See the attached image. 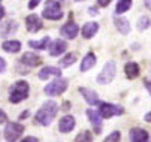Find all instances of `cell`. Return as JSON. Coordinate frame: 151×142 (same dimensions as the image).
<instances>
[{
  "instance_id": "4fadbf2b",
  "label": "cell",
  "mask_w": 151,
  "mask_h": 142,
  "mask_svg": "<svg viewBox=\"0 0 151 142\" xmlns=\"http://www.w3.org/2000/svg\"><path fill=\"white\" fill-rule=\"evenodd\" d=\"M73 127H75V118L72 115H64L58 123V130L61 133H69L70 130H73Z\"/></svg>"
},
{
  "instance_id": "ac0fdd59",
  "label": "cell",
  "mask_w": 151,
  "mask_h": 142,
  "mask_svg": "<svg viewBox=\"0 0 151 142\" xmlns=\"http://www.w3.org/2000/svg\"><path fill=\"white\" fill-rule=\"evenodd\" d=\"M94 65H96V55H94L93 52H88L87 55L82 58V62H81V72L90 70Z\"/></svg>"
},
{
  "instance_id": "44dd1931",
  "label": "cell",
  "mask_w": 151,
  "mask_h": 142,
  "mask_svg": "<svg viewBox=\"0 0 151 142\" xmlns=\"http://www.w3.org/2000/svg\"><path fill=\"white\" fill-rule=\"evenodd\" d=\"M29 45L35 49H47V47L50 45V36L42 37L40 40H30Z\"/></svg>"
},
{
  "instance_id": "ba28073f",
  "label": "cell",
  "mask_w": 151,
  "mask_h": 142,
  "mask_svg": "<svg viewBox=\"0 0 151 142\" xmlns=\"http://www.w3.org/2000/svg\"><path fill=\"white\" fill-rule=\"evenodd\" d=\"M87 115H88V120H90V123H91V126L94 129V133L100 135L102 133V126H103V121H102L100 114L97 111H94V109H88Z\"/></svg>"
},
{
  "instance_id": "8fae6325",
  "label": "cell",
  "mask_w": 151,
  "mask_h": 142,
  "mask_svg": "<svg viewBox=\"0 0 151 142\" xmlns=\"http://www.w3.org/2000/svg\"><path fill=\"white\" fill-rule=\"evenodd\" d=\"M79 93H81V94L84 96V99L88 102V105L96 106V105L100 103V99H99V96H97L96 91H93V90H90V88H85V87H79Z\"/></svg>"
},
{
  "instance_id": "f35d334b",
  "label": "cell",
  "mask_w": 151,
  "mask_h": 142,
  "mask_svg": "<svg viewBox=\"0 0 151 142\" xmlns=\"http://www.w3.org/2000/svg\"><path fill=\"white\" fill-rule=\"evenodd\" d=\"M145 5H147V8H148V9H151V0H147Z\"/></svg>"
},
{
  "instance_id": "74e56055",
  "label": "cell",
  "mask_w": 151,
  "mask_h": 142,
  "mask_svg": "<svg viewBox=\"0 0 151 142\" xmlns=\"http://www.w3.org/2000/svg\"><path fill=\"white\" fill-rule=\"evenodd\" d=\"M90 15H97V9L96 8H90Z\"/></svg>"
},
{
  "instance_id": "f546056e",
  "label": "cell",
  "mask_w": 151,
  "mask_h": 142,
  "mask_svg": "<svg viewBox=\"0 0 151 142\" xmlns=\"http://www.w3.org/2000/svg\"><path fill=\"white\" fill-rule=\"evenodd\" d=\"M5 69H6V62H5L2 57H0V73H3Z\"/></svg>"
},
{
  "instance_id": "30bf717a",
  "label": "cell",
  "mask_w": 151,
  "mask_h": 142,
  "mask_svg": "<svg viewBox=\"0 0 151 142\" xmlns=\"http://www.w3.org/2000/svg\"><path fill=\"white\" fill-rule=\"evenodd\" d=\"M26 27L30 33H36L42 29V21H40V18L36 15V14H32L26 18Z\"/></svg>"
},
{
  "instance_id": "5b68a950",
  "label": "cell",
  "mask_w": 151,
  "mask_h": 142,
  "mask_svg": "<svg viewBox=\"0 0 151 142\" xmlns=\"http://www.w3.org/2000/svg\"><path fill=\"white\" fill-rule=\"evenodd\" d=\"M115 63L114 62H108L105 66H103V70L100 72V75L97 76V82L105 85V84H111L112 82V79L115 76Z\"/></svg>"
},
{
  "instance_id": "8d00e7d4",
  "label": "cell",
  "mask_w": 151,
  "mask_h": 142,
  "mask_svg": "<svg viewBox=\"0 0 151 142\" xmlns=\"http://www.w3.org/2000/svg\"><path fill=\"white\" fill-rule=\"evenodd\" d=\"M3 16H5V8H3V6H0V21L3 19Z\"/></svg>"
},
{
  "instance_id": "e575fe53",
  "label": "cell",
  "mask_w": 151,
  "mask_h": 142,
  "mask_svg": "<svg viewBox=\"0 0 151 142\" xmlns=\"http://www.w3.org/2000/svg\"><path fill=\"white\" fill-rule=\"evenodd\" d=\"M144 120L147 121V123H151V111H150L148 114H145V117H144Z\"/></svg>"
},
{
  "instance_id": "83f0119b",
  "label": "cell",
  "mask_w": 151,
  "mask_h": 142,
  "mask_svg": "<svg viewBox=\"0 0 151 142\" xmlns=\"http://www.w3.org/2000/svg\"><path fill=\"white\" fill-rule=\"evenodd\" d=\"M150 27V19L147 18V16H142L139 21H138V29L139 30H145V29H148Z\"/></svg>"
},
{
  "instance_id": "8992f818",
  "label": "cell",
  "mask_w": 151,
  "mask_h": 142,
  "mask_svg": "<svg viewBox=\"0 0 151 142\" xmlns=\"http://www.w3.org/2000/svg\"><path fill=\"white\" fill-rule=\"evenodd\" d=\"M24 132V126L19 123H8L5 127V139L8 142H15Z\"/></svg>"
},
{
  "instance_id": "7c38bea8",
  "label": "cell",
  "mask_w": 151,
  "mask_h": 142,
  "mask_svg": "<svg viewBox=\"0 0 151 142\" xmlns=\"http://www.w3.org/2000/svg\"><path fill=\"white\" fill-rule=\"evenodd\" d=\"M19 60H21V63H23V65H27L30 67L39 66L42 63V58L37 54H35V52H24L23 57H21Z\"/></svg>"
},
{
  "instance_id": "ffe728a7",
  "label": "cell",
  "mask_w": 151,
  "mask_h": 142,
  "mask_svg": "<svg viewBox=\"0 0 151 142\" xmlns=\"http://www.w3.org/2000/svg\"><path fill=\"white\" fill-rule=\"evenodd\" d=\"M2 48H3L6 52L15 54V52H18V51L21 49V44L18 42V40H6V42H3Z\"/></svg>"
},
{
  "instance_id": "e0dca14e",
  "label": "cell",
  "mask_w": 151,
  "mask_h": 142,
  "mask_svg": "<svg viewBox=\"0 0 151 142\" xmlns=\"http://www.w3.org/2000/svg\"><path fill=\"white\" fill-rule=\"evenodd\" d=\"M124 72H126V76L129 78V79H135V78H138L139 76V66L135 63V62H129V63H126V66H124Z\"/></svg>"
},
{
  "instance_id": "4dcf8cb0",
  "label": "cell",
  "mask_w": 151,
  "mask_h": 142,
  "mask_svg": "<svg viewBox=\"0 0 151 142\" xmlns=\"http://www.w3.org/2000/svg\"><path fill=\"white\" fill-rule=\"evenodd\" d=\"M21 142H39L37 141V138H33V136H27V138H24Z\"/></svg>"
},
{
  "instance_id": "7402d4cb",
  "label": "cell",
  "mask_w": 151,
  "mask_h": 142,
  "mask_svg": "<svg viewBox=\"0 0 151 142\" xmlns=\"http://www.w3.org/2000/svg\"><path fill=\"white\" fill-rule=\"evenodd\" d=\"M115 26H117V29L123 33V34H127L129 32H130V24H129V21L126 18H118V16H115Z\"/></svg>"
},
{
  "instance_id": "7a4b0ae2",
  "label": "cell",
  "mask_w": 151,
  "mask_h": 142,
  "mask_svg": "<svg viewBox=\"0 0 151 142\" xmlns=\"http://www.w3.org/2000/svg\"><path fill=\"white\" fill-rule=\"evenodd\" d=\"M29 82L26 81H17V82L9 88V100L12 103H19L29 96Z\"/></svg>"
},
{
  "instance_id": "1f68e13d",
  "label": "cell",
  "mask_w": 151,
  "mask_h": 142,
  "mask_svg": "<svg viewBox=\"0 0 151 142\" xmlns=\"http://www.w3.org/2000/svg\"><path fill=\"white\" fill-rule=\"evenodd\" d=\"M8 120V117H6V114L3 112V111H0V124L2 123H5V121Z\"/></svg>"
},
{
  "instance_id": "6da1fadb",
  "label": "cell",
  "mask_w": 151,
  "mask_h": 142,
  "mask_svg": "<svg viewBox=\"0 0 151 142\" xmlns=\"http://www.w3.org/2000/svg\"><path fill=\"white\" fill-rule=\"evenodd\" d=\"M57 112H58V105L54 100H48L35 115V121L39 123L40 126H50L52 123V120L55 118Z\"/></svg>"
},
{
  "instance_id": "f1b7e54d",
  "label": "cell",
  "mask_w": 151,
  "mask_h": 142,
  "mask_svg": "<svg viewBox=\"0 0 151 142\" xmlns=\"http://www.w3.org/2000/svg\"><path fill=\"white\" fill-rule=\"evenodd\" d=\"M39 3H40V0H30V2H29V8L30 9H35Z\"/></svg>"
},
{
  "instance_id": "2e32d148",
  "label": "cell",
  "mask_w": 151,
  "mask_h": 142,
  "mask_svg": "<svg viewBox=\"0 0 151 142\" xmlns=\"http://www.w3.org/2000/svg\"><path fill=\"white\" fill-rule=\"evenodd\" d=\"M60 75H61V70L58 69V67H54V66H47V67H44L40 72H39V78L40 79H48L50 76H57V78H60Z\"/></svg>"
},
{
  "instance_id": "9a60e30c",
  "label": "cell",
  "mask_w": 151,
  "mask_h": 142,
  "mask_svg": "<svg viewBox=\"0 0 151 142\" xmlns=\"http://www.w3.org/2000/svg\"><path fill=\"white\" fill-rule=\"evenodd\" d=\"M66 48H68V44L64 42V40H61V39H57L55 42L51 45V48H50V54L52 57H58L60 54H63L64 51H66Z\"/></svg>"
},
{
  "instance_id": "52a82bcc",
  "label": "cell",
  "mask_w": 151,
  "mask_h": 142,
  "mask_svg": "<svg viewBox=\"0 0 151 142\" xmlns=\"http://www.w3.org/2000/svg\"><path fill=\"white\" fill-rule=\"evenodd\" d=\"M99 114L102 118H111L114 115H121L124 114V109L118 105H112V103H99Z\"/></svg>"
},
{
  "instance_id": "484cf974",
  "label": "cell",
  "mask_w": 151,
  "mask_h": 142,
  "mask_svg": "<svg viewBox=\"0 0 151 142\" xmlns=\"http://www.w3.org/2000/svg\"><path fill=\"white\" fill-rule=\"evenodd\" d=\"M75 142H93V135H91V132H88V130L81 132V133L75 138Z\"/></svg>"
},
{
  "instance_id": "4316f807",
  "label": "cell",
  "mask_w": 151,
  "mask_h": 142,
  "mask_svg": "<svg viewBox=\"0 0 151 142\" xmlns=\"http://www.w3.org/2000/svg\"><path fill=\"white\" fill-rule=\"evenodd\" d=\"M120 138H121L120 132H112L109 136H106V139L103 142H120Z\"/></svg>"
},
{
  "instance_id": "d6a6232c",
  "label": "cell",
  "mask_w": 151,
  "mask_h": 142,
  "mask_svg": "<svg viewBox=\"0 0 151 142\" xmlns=\"http://www.w3.org/2000/svg\"><path fill=\"white\" fill-rule=\"evenodd\" d=\"M144 84H145L147 90H148V91H150V94H151V81H150V79H144Z\"/></svg>"
},
{
  "instance_id": "277c9868",
  "label": "cell",
  "mask_w": 151,
  "mask_h": 142,
  "mask_svg": "<svg viewBox=\"0 0 151 142\" xmlns=\"http://www.w3.org/2000/svg\"><path fill=\"white\" fill-rule=\"evenodd\" d=\"M66 88H68V81L63 79V78H57V79L52 81V82L47 84L45 93L48 96H60V94H63L64 91H66Z\"/></svg>"
},
{
  "instance_id": "5bb4252c",
  "label": "cell",
  "mask_w": 151,
  "mask_h": 142,
  "mask_svg": "<svg viewBox=\"0 0 151 142\" xmlns=\"http://www.w3.org/2000/svg\"><path fill=\"white\" fill-rule=\"evenodd\" d=\"M78 32H79L78 26H76L75 23H72V21L68 23V24H64V26L61 27V30H60L61 36H64L66 39H75L76 34H78Z\"/></svg>"
},
{
  "instance_id": "cb8c5ba5",
  "label": "cell",
  "mask_w": 151,
  "mask_h": 142,
  "mask_svg": "<svg viewBox=\"0 0 151 142\" xmlns=\"http://www.w3.org/2000/svg\"><path fill=\"white\" fill-rule=\"evenodd\" d=\"M130 5H132V0H118V3L115 6V12L117 14H124L126 11L130 9Z\"/></svg>"
},
{
  "instance_id": "3957f363",
  "label": "cell",
  "mask_w": 151,
  "mask_h": 142,
  "mask_svg": "<svg viewBox=\"0 0 151 142\" xmlns=\"http://www.w3.org/2000/svg\"><path fill=\"white\" fill-rule=\"evenodd\" d=\"M42 15H44V18L47 19H52V21H55V19H60L63 16V12H61V6L58 2H55V0H47L45 3V8H44V12H42Z\"/></svg>"
},
{
  "instance_id": "d590c367",
  "label": "cell",
  "mask_w": 151,
  "mask_h": 142,
  "mask_svg": "<svg viewBox=\"0 0 151 142\" xmlns=\"http://www.w3.org/2000/svg\"><path fill=\"white\" fill-rule=\"evenodd\" d=\"M69 108H70V103H69V102H64L61 109H63V111H69Z\"/></svg>"
},
{
  "instance_id": "ab89813d",
  "label": "cell",
  "mask_w": 151,
  "mask_h": 142,
  "mask_svg": "<svg viewBox=\"0 0 151 142\" xmlns=\"http://www.w3.org/2000/svg\"><path fill=\"white\" fill-rule=\"evenodd\" d=\"M27 115H29V112H24V114H21V115H19V118H21V120H23V118H26Z\"/></svg>"
},
{
  "instance_id": "603a6c76",
  "label": "cell",
  "mask_w": 151,
  "mask_h": 142,
  "mask_svg": "<svg viewBox=\"0 0 151 142\" xmlns=\"http://www.w3.org/2000/svg\"><path fill=\"white\" fill-rule=\"evenodd\" d=\"M17 30V23L15 21H6L5 24H2V27H0V34H3V36H6V34H9V33H14Z\"/></svg>"
},
{
  "instance_id": "9c48e42d",
  "label": "cell",
  "mask_w": 151,
  "mask_h": 142,
  "mask_svg": "<svg viewBox=\"0 0 151 142\" xmlns=\"http://www.w3.org/2000/svg\"><path fill=\"white\" fill-rule=\"evenodd\" d=\"M129 138H130V142H150L148 132L139 127H135L129 132Z\"/></svg>"
},
{
  "instance_id": "836d02e7",
  "label": "cell",
  "mask_w": 151,
  "mask_h": 142,
  "mask_svg": "<svg viewBox=\"0 0 151 142\" xmlns=\"http://www.w3.org/2000/svg\"><path fill=\"white\" fill-rule=\"evenodd\" d=\"M97 3L100 5V6H108L111 3V0H97Z\"/></svg>"
},
{
  "instance_id": "d6986e66",
  "label": "cell",
  "mask_w": 151,
  "mask_h": 142,
  "mask_svg": "<svg viewBox=\"0 0 151 142\" xmlns=\"http://www.w3.org/2000/svg\"><path fill=\"white\" fill-rule=\"evenodd\" d=\"M97 30H99V24L97 23H87L82 27V36L85 39H90V37H93L97 33Z\"/></svg>"
},
{
  "instance_id": "d4e9b609",
  "label": "cell",
  "mask_w": 151,
  "mask_h": 142,
  "mask_svg": "<svg viewBox=\"0 0 151 142\" xmlns=\"http://www.w3.org/2000/svg\"><path fill=\"white\" fill-rule=\"evenodd\" d=\"M75 62H76V54L75 52H70V54H68L66 57H64L63 60H60V66L61 67H68V66L73 65Z\"/></svg>"
}]
</instances>
